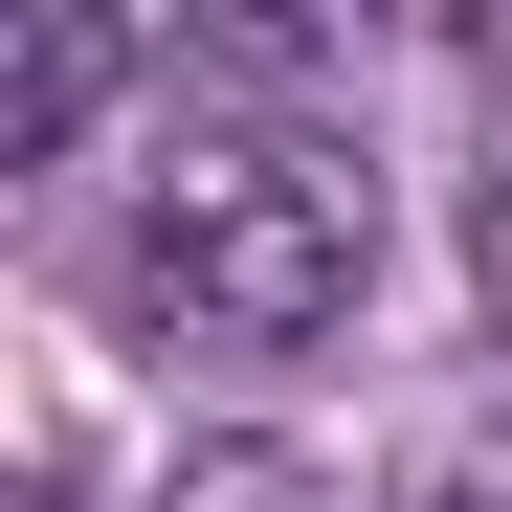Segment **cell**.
<instances>
[{"label":"cell","instance_id":"4","mask_svg":"<svg viewBox=\"0 0 512 512\" xmlns=\"http://www.w3.org/2000/svg\"><path fill=\"white\" fill-rule=\"evenodd\" d=\"M490 334H512V179H490Z\"/></svg>","mask_w":512,"mask_h":512},{"label":"cell","instance_id":"2","mask_svg":"<svg viewBox=\"0 0 512 512\" xmlns=\"http://www.w3.org/2000/svg\"><path fill=\"white\" fill-rule=\"evenodd\" d=\"M90 90H112V23H0V179L90 134Z\"/></svg>","mask_w":512,"mask_h":512},{"label":"cell","instance_id":"3","mask_svg":"<svg viewBox=\"0 0 512 512\" xmlns=\"http://www.w3.org/2000/svg\"><path fill=\"white\" fill-rule=\"evenodd\" d=\"M156 512H312V468H268V446H201V468L156 490Z\"/></svg>","mask_w":512,"mask_h":512},{"label":"cell","instance_id":"1","mask_svg":"<svg viewBox=\"0 0 512 512\" xmlns=\"http://www.w3.org/2000/svg\"><path fill=\"white\" fill-rule=\"evenodd\" d=\"M379 268V179L357 156H312V134H179L156 156V201H134V290L179 312V334H334Z\"/></svg>","mask_w":512,"mask_h":512}]
</instances>
